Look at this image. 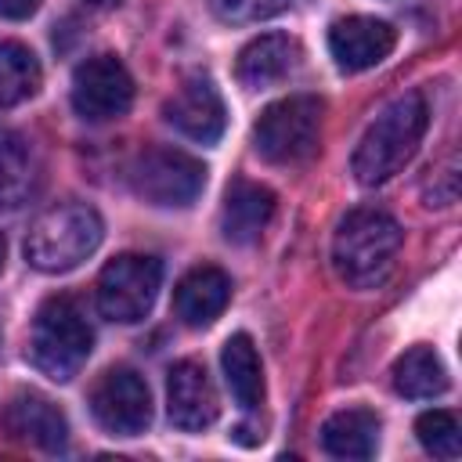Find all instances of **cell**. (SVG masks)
<instances>
[{
    "label": "cell",
    "instance_id": "6da1fadb",
    "mask_svg": "<svg viewBox=\"0 0 462 462\" xmlns=\"http://www.w3.org/2000/svg\"><path fill=\"white\" fill-rule=\"evenodd\" d=\"M430 123V105L422 90H408L401 97H393L375 119L372 126L361 134L350 170L365 188H375L383 180H390L419 148L422 134Z\"/></svg>",
    "mask_w": 462,
    "mask_h": 462
},
{
    "label": "cell",
    "instance_id": "7a4b0ae2",
    "mask_svg": "<svg viewBox=\"0 0 462 462\" xmlns=\"http://www.w3.org/2000/svg\"><path fill=\"white\" fill-rule=\"evenodd\" d=\"M401 249V224L375 206L350 209L332 235V267L354 289H375L390 278Z\"/></svg>",
    "mask_w": 462,
    "mask_h": 462
},
{
    "label": "cell",
    "instance_id": "3957f363",
    "mask_svg": "<svg viewBox=\"0 0 462 462\" xmlns=\"http://www.w3.org/2000/svg\"><path fill=\"white\" fill-rule=\"evenodd\" d=\"M105 224L87 202H58L43 209L25 235V260L43 274L79 267L101 245Z\"/></svg>",
    "mask_w": 462,
    "mask_h": 462
},
{
    "label": "cell",
    "instance_id": "277c9868",
    "mask_svg": "<svg viewBox=\"0 0 462 462\" xmlns=\"http://www.w3.org/2000/svg\"><path fill=\"white\" fill-rule=\"evenodd\" d=\"M94 332L72 296H51L40 303L29 332V361L54 383H69L90 357Z\"/></svg>",
    "mask_w": 462,
    "mask_h": 462
},
{
    "label": "cell",
    "instance_id": "5b68a950",
    "mask_svg": "<svg viewBox=\"0 0 462 462\" xmlns=\"http://www.w3.org/2000/svg\"><path fill=\"white\" fill-rule=\"evenodd\" d=\"M325 101L314 94H289L260 112L253 123V148L274 166L303 162L318 152Z\"/></svg>",
    "mask_w": 462,
    "mask_h": 462
},
{
    "label": "cell",
    "instance_id": "8992f818",
    "mask_svg": "<svg viewBox=\"0 0 462 462\" xmlns=\"http://www.w3.org/2000/svg\"><path fill=\"white\" fill-rule=\"evenodd\" d=\"M130 188L152 206L184 209L202 195L206 166L180 148H148L130 166Z\"/></svg>",
    "mask_w": 462,
    "mask_h": 462
},
{
    "label": "cell",
    "instance_id": "52a82bcc",
    "mask_svg": "<svg viewBox=\"0 0 462 462\" xmlns=\"http://www.w3.org/2000/svg\"><path fill=\"white\" fill-rule=\"evenodd\" d=\"M162 285V263L144 253H123L108 260L97 274V310L108 321L134 325L141 321Z\"/></svg>",
    "mask_w": 462,
    "mask_h": 462
},
{
    "label": "cell",
    "instance_id": "ba28073f",
    "mask_svg": "<svg viewBox=\"0 0 462 462\" xmlns=\"http://www.w3.org/2000/svg\"><path fill=\"white\" fill-rule=\"evenodd\" d=\"M134 105V76L116 54H94L72 72V108L90 123L126 116Z\"/></svg>",
    "mask_w": 462,
    "mask_h": 462
},
{
    "label": "cell",
    "instance_id": "9c48e42d",
    "mask_svg": "<svg viewBox=\"0 0 462 462\" xmlns=\"http://www.w3.org/2000/svg\"><path fill=\"white\" fill-rule=\"evenodd\" d=\"M90 411L101 430L116 437H137L152 422L148 383L134 368H108L90 390Z\"/></svg>",
    "mask_w": 462,
    "mask_h": 462
},
{
    "label": "cell",
    "instance_id": "30bf717a",
    "mask_svg": "<svg viewBox=\"0 0 462 462\" xmlns=\"http://www.w3.org/2000/svg\"><path fill=\"white\" fill-rule=\"evenodd\" d=\"M162 116L173 130H180L184 137L191 141H202V144H213L220 141L224 126H227V108H224V97L220 90L213 87L209 76H188L162 105Z\"/></svg>",
    "mask_w": 462,
    "mask_h": 462
},
{
    "label": "cell",
    "instance_id": "8fae6325",
    "mask_svg": "<svg viewBox=\"0 0 462 462\" xmlns=\"http://www.w3.org/2000/svg\"><path fill=\"white\" fill-rule=\"evenodd\" d=\"M397 43V29L372 14H350L332 22L328 29V54L343 72H365L379 65Z\"/></svg>",
    "mask_w": 462,
    "mask_h": 462
},
{
    "label": "cell",
    "instance_id": "7c38bea8",
    "mask_svg": "<svg viewBox=\"0 0 462 462\" xmlns=\"http://www.w3.org/2000/svg\"><path fill=\"white\" fill-rule=\"evenodd\" d=\"M166 415L177 430H206L220 415V401L213 390V379L206 365L199 361H177L166 379Z\"/></svg>",
    "mask_w": 462,
    "mask_h": 462
},
{
    "label": "cell",
    "instance_id": "4fadbf2b",
    "mask_svg": "<svg viewBox=\"0 0 462 462\" xmlns=\"http://www.w3.org/2000/svg\"><path fill=\"white\" fill-rule=\"evenodd\" d=\"M0 422H4V430H7L11 437L29 440V444H36V448H43V451H61V448L69 444V422H65L61 408H58L51 397L36 393V390L14 393V397L7 401Z\"/></svg>",
    "mask_w": 462,
    "mask_h": 462
},
{
    "label": "cell",
    "instance_id": "5bb4252c",
    "mask_svg": "<svg viewBox=\"0 0 462 462\" xmlns=\"http://www.w3.org/2000/svg\"><path fill=\"white\" fill-rule=\"evenodd\" d=\"M274 217V191L256 184V180H231L224 206H220V231L235 245H249L263 235V227Z\"/></svg>",
    "mask_w": 462,
    "mask_h": 462
},
{
    "label": "cell",
    "instance_id": "9a60e30c",
    "mask_svg": "<svg viewBox=\"0 0 462 462\" xmlns=\"http://www.w3.org/2000/svg\"><path fill=\"white\" fill-rule=\"evenodd\" d=\"M227 300H231V278L213 263L191 267L173 289V310L191 328H202V325L217 321L224 314Z\"/></svg>",
    "mask_w": 462,
    "mask_h": 462
},
{
    "label": "cell",
    "instance_id": "2e32d148",
    "mask_svg": "<svg viewBox=\"0 0 462 462\" xmlns=\"http://www.w3.org/2000/svg\"><path fill=\"white\" fill-rule=\"evenodd\" d=\"M296 58H300V47L292 36L285 32H267V36H256L249 40L242 51H238V61H235V76L242 87H271L278 79H285L292 69H296Z\"/></svg>",
    "mask_w": 462,
    "mask_h": 462
},
{
    "label": "cell",
    "instance_id": "e0dca14e",
    "mask_svg": "<svg viewBox=\"0 0 462 462\" xmlns=\"http://www.w3.org/2000/svg\"><path fill=\"white\" fill-rule=\"evenodd\" d=\"M379 444V419L368 408H343L325 419L321 448L332 458H372Z\"/></svg>",
    "mask_w": 462,
    "mask_h": 462
},
{
    "label": "cell",
    "instance_id": "ac0fdd59",
    "mask_svg": "<svg viewBox=\"0 0 462 462\" xmlns=\"http://www.w3.org/2000/svg\"><path fill=\"white\" fill-rule=\"evenodd\" d=\"M220 368H224V383L235 397L238 408H256L263 401V368H260V354L253 346V339L245 332H235L224 350H220Z\"/></svg>",
    "mask_w": 462,
    "mask_h": 462
},
{
    "label": "cell",
    "instance_id": "d6986e66",
    "mask_svg": "<svg viewBox=\"0 0 462 462\" xmlns=\"http://www.w3.org/2000/svg\"><path fill=\"white\" fill-rule=\"evenodd\" d=\"M393 390L408 401H430L448 390V368L433 346H411L393 361Z\"/></svg>",
    "mask_w": 462,
    "mask_h": 462
},
{
    "label": "cell",
    "instance_id": "ffe728a7",
    "mask_svg": "<svg viewBox=\"0 0 462 462\" xmlns=\"http://www.w3.org/2000/svg\"><path fill=\"white\" fill-rule=\"evenodd\" d=\"M43 83L36 54L18 40H0V108L29 101Z\"/></svg>",
    "mask_w": 462,
    "mask_h": 462
},
{
    "label": "cell",
    "instance_id": "44dd1931",
    "mask_svg": "<svg viewBox=\"0 0 462 462\" xmlns=\"http://www.w3.org/2000/svg\"><path fill=\"white\" fill-rule=\"evenodd\" d=\"M29 180H32L29 148L22 144L18 134L0 126V209L22 202V195L29 191Z\"/></svg>",
    "mask_w": 462,
    "mask_h": 462
},
{
    "label": "cell",
    "instance_id": "7402d4cb",
    "mask_svg": "<svg viewBox=\"0 0 462 462\" xmlns=\"http://www.w3.org/2000/svg\"><path fill=\"white\" fill-rule=\"evenodd\" d=\"M415 437H419V444H422L430 455H437V458H458L462 430H458L455 411H444V408L422 411V415L415 419Z\"/></svg>",
    "mask_w": 462,
    "mask_h": 462
},
{
    "label": "cell",
    "instance_id": "603a6c76",
    "mask_svg": "<svg viewBox=\"0 0 462 462\" xmlns=\"http://www.w3.org/2000/svg\"><path fill=\"white\" fill-rule=\"evenodd\" d=\"M209 4H213V14L231 25H253L289 7V0H209Z\"/></svg>",
    "mask_w": 462,
    "mask_h": 462
},
{
    "label": "cell",
    "instance_id": "cb8c5ba5",
    "mask_svg": "<svg viewBox=\"0 0 462 462\" xmlns=\"http://www.w3.org/2000/svg\"><path fill=\"white\" fill-rule=\"evenodd\" d=\"M422 195H426V206H451L458 199V159L455 152H448L426 177L422 184Z\"/></svg>",
    "mask_w": 462,
    "mask_h": 462
},
{
    "label": "cell",
    "instance_id": "d4e9b609",
    "mask_svg": "<svg viewBox=\"0 0 462 462\" xmlns=\"http://www.w3.org/2000/svg\"><path fill=\"white\" fill-rule=\"evenodd\" d=\"M36 7H40V0H0V18L22 22V18H29Z\"/></svg>",
    "mask_w": 462,
    "mask_h": 462
},
{
    "label": "cell",
    "instance_id": "484cf974",
    "mask_svg": "<svg viewBox=\"0 0 462 462\" xmlns=\"http://www.w3.org/2000/svg\"><path fill=\"white\" fill-rule=\"evenodd\" d=\"M87 4H90V7H116L119 0H87Z\"/></svg>",
    "mask_w": 462,
    "mask_h": 462
},
{
    "label": "cell",
    "instance_id": "4316f807",
    "mask_svg": "<svg viewBox=\"0 0 462 462\" xmlns=\"http://www.w3.org/2000/svg\"><path fill=\"white\" fill-rule=\"evenodd\" d=\"M0 267H4V238H0Z\"/></svg>",
    "mask_w": 462,
    "mask_h": 462
}]
</instances>
